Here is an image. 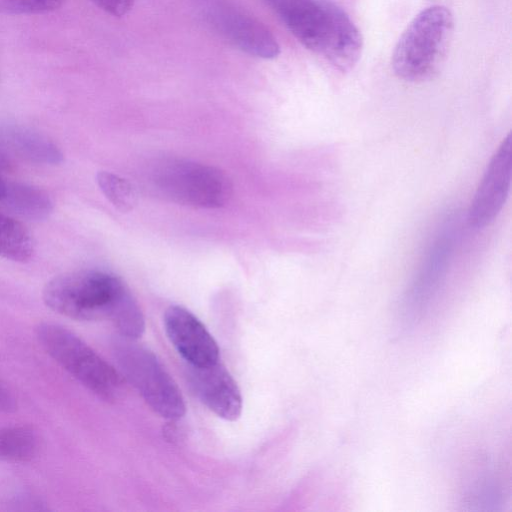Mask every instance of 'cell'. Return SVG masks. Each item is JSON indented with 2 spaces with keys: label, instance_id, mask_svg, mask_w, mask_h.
I'll return each instance as SVG.
<instances>
[{
  "label": "cell",
  "instance_id": "1",
  "mask_svg": "<svg viewBox=\"0 0 512 512\" xmlns=\"http://www.w3.org/2000/svg\"><path fill=\"white\" fill-rule=\"evenodd\" d=\"M43 301L54 312L78 321L110 320L114 327L131 324L140 307L125 283L102 270L63 273L46 283Z\"/></svg>",
  "mask_w": 512,
  "mask_h": 512
},
{
  "label": "cell",
  "instance_id": "2",
  "mask_svg": "<svg viewBox=\"0 0 512 512\" xmlns=\"http://www.w3.org/2000/svg\"><path fill=\"white\" fill-rule=\"evenodd\" d=\"M307 49L323 56L341 72L361 57L360 31L340 7L326 0H262Z\"/></svg>",
  "mask_w": 512,
  "mask_h": 512
},
{
  "label": "cell",
  "instance_id": "3",
  "mask_svg": "<svg viewBox=\"0 0 512 512\" xmlns=\"http://www.w3.org/2000/svg\"><path fill=\"white\" fill-rule=\"evenodd\" d=\"M453 16L441 5L417 14L399 38L392 54L394 73L404 81L423 82L441 69L453 35Z\"/></svg>",
  "mask_w": 512,
  "mask_h": 512
},
{
  "label": "cell",
  "instance_id": "4",
  "mask_svg": "<svg viewBox=\"0 0 512 512\" xmlns=\"http://www.w3.org/2000/svg\"><path fill=\"white\" fill-rule=\"evenodd\" d=\"M45 352L84 387L104 401L115 402L125 391V379L77 334L51 322L35 329Z\"/></svg>",
  "mask_w": 512,
  "mask_h": 512
},
{
  "label": "cell",
  "instance_id": "5",
  "mask_svg": "<svg viewBox=\"0 0 512 512\" xmlns=\"http://www.w3.org/2000/svg\"><path fill=\"white\" fill-rule=\"evenodd\" d=\"M113 354L123 378L153 411L169 420L184 416L186 405L181 391L152 351L120 336L113 344Z\"/></svg>",
  "mask_w": 512,
  "mask_h": 512
},
{
  "label": "cell",
  "instance_id": "6",
  "mask_svg": "<svg viewBox=\"0 0 512 512\" xmlns=\"http://www.w3.org/2000/svg\"><path fill=\"white\" fill-rule=\"evenodd\" d=\"M153 181L166 197L194 207H221L232 193L230 180L224 172L189 160L170 159L160 163Z\"/></svg>",
  "mask_w": 512,
  "mask_h": 512
},
{
  "label": "cell",
  "instance_id": "7",
  "mask_svg": "<svg viewBox=\"0 0 512 512\" xmlns=\"http://www.w3.org/2000/svg\"><path fill=\"white\" fill-rule=\"evenodd\" d=\"M203 20L237 49L263 59L276 58L280 46L271 31L259 20L225 0H202Z\"/></svg>",
  "mask_w": 512,
  "mask_h": 512
},
{
  "label": "cell",
  "instance_id": "8",
  "mask_svg": "<svg viewBox=\"0 0 512 512\" xmlns=\"http://www.w3.org/2000/svg\"><path fill=\"white\" fill-rule=\"evenodd\" d=\"M453 227H445L431 244L403 303V327L415 326L428 310L444 281L454 246Z\"/></svg>",
  "mask_w": 512,
  "mask_h": 512
},
{
  "label": "cell",
  "instance_id": "9",
  "mask_svg": "<svg viewBox=\"0 0 512 512\" xmlns=\"http://www.w3.org/2000/svg\"><path fill=\"white\" fill-rule=\"evenodd\" d=\"M512 144L509 134L491 158L468 210V223L474 229L489 226L501 212L510 191Z\"/></svg>",
  "mask_w": 512,
  "mask_h": 512
},
{
  "label": "cell",
  "instance_id": "10",
  "mask_svg": "<svg viewBox=\"0 0 512 512\" xmlns=\"http://www.w3.org/2000/svg\"><path fill=\"white\" fill-rule=\"evenodd\" d=\"M164 327L170 342L189 365L207 366L219 361L216 341L186 308L170 306L164 314Z\"/></svg>",
  "mask_w": 512,
  "mask_h": 512
},
{
  "label": "cell",
  "instance_id": "11",
  "mask_svg": "<svg viewBox=\"0 0 512 512\" xmlns=\"http://www.w3.org/2000/svg\"><path fill=\"white\" fill-rule=\"evenodd\" d=\"M187 378L196 397L218 417L228 421H235L240 417V389L219 361L207 366L189 365Z\"/></svg>",
  "mask_w": 512,
  "mask_h": 512
},
{
  "label": "cell",
  "instance_id": "12",
  "mask_svg": "<svg viewBox=\"0 0 512 512\" xmlns=\"http://www.w3.org/2000/svg\"><path fill=\"white\" fill-rule=\"evenodd\" d=\"M3 143L22 158L43 165H58L64 155L47 136L31 128L8 125L0 132Z\"/></svg>",
  "mask_w": 512,
  "mask_h": 512
},
{
  "label": "cell",
  "instance_id": "13",
  "mask_svg": "<svg viewBox=\"0 0 512 512\" xmlns=\"http://www.w3.org/2000/svg\"><path fill=\"white\" fill-rule=\"evenodd\" d=\"M9 211L29 220H43L53 211L51 197L39 187L8 182L6 192L0 201Z\"/></svg>",
  "mask_w": 512,
  "mask_h": 512
},
{
  "label": "cell",
  "instance_id": "14",
  "mask_svg": "<svg viewBox=\"0 0 512 512\" xmlns=\"http://www.w3.org/2000/svg\"><path fill=\"white\" fill-rule=\"evenodd\" d=\"M39 450L40 438L32 427H0V461L29 462L38 455Z\"/></svg>",
  "mask_w": 512,
  "mask_h": 512
},
{
  "label": "cell",
  "instance_id": "15",
  "mask_svg": "<svg viewBox=\"0 0 512 512\" xmlns=\"http://www.w3.org/2000/svg\"><path fill=\"white\" fill-rule=\"evenodd\" d=\"M34 253V243L27 229L14 218L0 213V257L27 262Z\"/></svg>",
  "mask_w": 512,
  "mask_h": 512
},
{
  "label": "cell",
  "instance_id": "16",
  "mask_svg": "<svg viewBox=\"0 0 512 512\" xmlns=\"http://www.w3.org/2000/svg\"><path fill=\"white\" fill-rule=\"evenodd\" d=\"M96 179L102 193L117 209L128 211L133 208L137 195L129 181L107 171H100Z\"/></svg>",
  "mask_w": 512,
  "mask_h": 512
},
{
  "label": "cell",
  "instance_id": "17",
  "mask_svg": "<svg viewBox=\"0 0 512 512\" xmlns=\"http://www.w3.org/2000/svg\"><path fill=\"white\" fill-rule=\"evenodd\" d=\"M65 0H0V13L9 15L43 14L58 9Z\"/></svg>",
  "mask_w": 512,
  "mask_h": 512
},
{
  "label": "cell",
  "instance_id": "18",
  "mask_svg": "<svg viewBox=\"0 0 512 512\" xmlns=\"http://www.w3.org/2000/svg\"><path fill=\"white\" fill-rule=\"evenodd\" d=\"M106 13L121 17L133 7L135 0H89Z\"/></svg>",
  "mask_w": 512,
  "mask_h": 512
},
{
  "label": "cell",
  "instance_id": "19",
  "mask_svg": "<svg viewBox=\"0 0 512 512\" xmlns=\"http://www.w3.org/2000/svg\"><path fill=\"white\" fill-rule=\"evenodd\" d=\"M16 409L17 403L13 393L0 379V411L10 413L15 411Z\"/></svg>",
  "mask_w": 512,
  "mask_h": 512
},
{
  "label": "cell",
  "instance_id": "20",
  "mask_svg": "<svg viewBox=\"0 0 512 512\" xmlns=\"http://www.w3.org/2000/svg\"><path fill=\"white\" fill-rule=\"evenodd\" d=\"M5 153L2 149H0V168L6 167L9 165V160L6 159Z\"/></svg>",
  "mask_w": 512,
  "mask_h": 512
},
{
  "label": "cell",
  "instance_id": "21",
  "mask_svg": "<svg viewBox=\"0 0 512 512\" xmlns=\"http://www.w3.org/2000/svg\"><path fill=\"white\" fill-rule=\"evenodd\" d=\"M7 182L0 177V201L3 199L6 192Z\"/></svg>",
  "mask_w": 512,
  "mask_h": 512
}]
</instances>
